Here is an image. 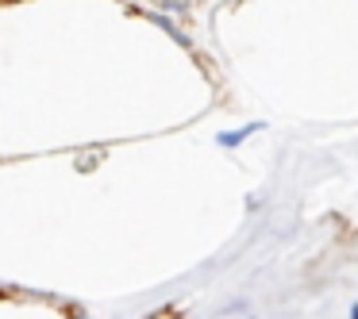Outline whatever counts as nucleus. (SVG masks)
Masks as SVG:
<instances>
[{
  "mask_svg": "<svg viewBox=\"0 0 358 319\" xmlns=\"http://www.w3.org/2000/svg\"><path fill=\"white\" fill-rule=\"evenodd\" d=\"M143 20H147V24H155V27H162V31L170 35L178 47L193 50V35H189L185 27L178 24V16H170V12H158V8H147V12H143Z\"/></svg>",
  "mask_w": 358,
  "mask_h": 319,
  "instance_id": "nucleus-1",
  "label": "nucleus"
},
{
  "mask_svg": "<svg viewBox=\"0 0 358 319\" xmlns=\"http://www.w3.org/2000/svg\"><path fill=\"white\" fill-rule=\"evenodd\" d=\"M258 131H266V119H255V124H243V127H235V131H220L216 135V142L224 150H239L243 142L250 139V135H258Z\"/></svg>",
  "mask_w": 358,
  "mask_h": 319,
  "instance_id": "nucleus-2",
  "label": "nucleus"
},
{
  "mask_svg": "<svg viewBox=\"0 0 358 319\" xmlns=\"http://www.w3.org/2000/svg\"><path fill=\"white\" fill-rule=\"evenodd\" d=\"M158 12H170V16H185L189 12V0H155Z\"/></svg>",
  "mask_w": 358,
  "mask_h": 319,
  "instance_id": "nucleus-3",
  "label": "nucleus"
},
{
  "mask_svg": "<svg viewBox=\"0 0 358 319\" xmlns=\"http://www.w3.org/2000/svg\"><path fill=\"white\" fill-rule=\"evenodd\" d=\"M350 319H358V304H355V308H350Z\"/></svg>",
  "mask_w": 358,
  "mask_h": 319,
  "instance_id": "nucleus-4",
  "label": "nucleus"
},
{
  "mask_svg": "<svg viewBox=\"0 0 358 319\" xmlns=\"http://www.w3.org/2000/svg\"><path fill=\"white\" fill-rule=\"evenodd\" d=\"M0 4H20V0H0Z\"/></svg>",
  "mask_w": 358,
  "mask_h": 319,
  "instance_id": "nucleus-5",
  "label": "nucleus"
}]
</instances>
